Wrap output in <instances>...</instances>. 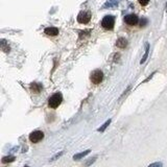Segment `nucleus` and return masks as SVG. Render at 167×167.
I'll list each match as a JSON object with an SVG mask.
<instances>
[{
  "mask_svg": "<svg viewBox=\"0 0 167 167\" xmlns=\"http://www.w3.org/2000/svg\"><path fill=\"white\" fill-rule=\"evenodd\" d=\"M63 101V96L61 93H55L52 96H50V98L48 99V106L51 109H57V108L62 104Z\"/></svg>",
  "mask_w": 167,
  "mask_h": 167,
  "instance_id": "obj_1",
  "label": "nucleus"
},
{
  "mask_svg": "<svg viewBox=\"0 0 167 167\" xmlns=\"http://www.w3.org/2000/svg\"><path fill=\"white\" fill-rule=\"evenodd\" d=\"M114 24H115V18L113 17V16H106L102 19V21H101V26L104 29H108V30L113 29Z\"/></svg>",
  "mask_w": 167,
  "mask_h": 167,
  "instance_id": "obj_2",
  "label": "nucleus"
},
{
  "mask_svg": "<svg viewBox=\"0 0 167 167\" xmlns=\"http://www.w3.org/2000/svg\"><path fill=\"white\" fill-rule=\"evenodd\" d=\"M104 79V72L101 71V70L97 69V70H94V71L91 73V81L93 84H95V85H98V84H100Z\"/></svg>",
  "mask_w": 167,
  "mask_h": 167,
  "instance_id": "obj_3",
  "label": "nucleus"
},
{
  "mask_svg": "<svg viewBox=\"0 0 167 167\" xmlns=\"http://www.w3.org/2000/svg\"><path fill=\"white\" fill-rule=\"evenodd\" d=\"M90 19H91V13L88 12V11H83V12L79 13L77 16V21L81 24L89 23Z\"/></svg>",
  "mask_w": 167,
  "mask_h": 167,
  "instance_id": "obj_4",
  "label": "nucleus"
},
{
  "mask_svg": "<svg viewBox=\"0 0 167 167\" xmlns=\"http://www.w3.org/2000/svg\"><path fill=\"white\" fill-rule=\"evenodd\" d=\"M43 138H44V133L42 131H35V132L30 133V135H29V140L32 143H38V142H40Z\"/></svg>",
  "mask_w": 167,
  "mask_h": 167,
  "instance_id": "obj_5",
  "label": "nucleus"
},
{
  "mask_svg": "<svg viewBox=\"0 0 167 167\" xmlns=\"http://www.w3.org/2000/svg\"><path fill=\"white\" fill-rule=\"evenodd\" d=\"M124 21H125V23L129 24V25H136V24L138 23V17L134 14H131V15H127L124 17Z\"/></svg>",
  "mask_w": 167,
  "mask_h": 167,
  "instance_id": "obj_6",
  "label": "nucleus"
},
{
  "mask_svg": "<svg viewBox=\"0 0 167 167\" xmlns=\"http://www.w3.org/2000/svg\"><path fill=\"white\" fill-rule=\"evenodd\" d=\"M45 34L50 37H55L59 34V29L57 27H47L45 28Z\"/></svg>",
  "mask_w": 167,
  "mask_h": 167,
  "instance_id": "obj_7",
  "label": "nucleus"
},
{
  "mask_svg": "<svg viewBox=\"0 0 167 167\" xmlns=\"http://www.w3.org/2000/svg\"><path fill=\"white\" fill-rule=\"evenodd\" d=\"M116 45H117V47H119V48H124V47H127V41L125 40L124 38H120V39L117 40Z\"/></svg>",
  "mask_w": 167,
  "mask_h": 167,
  "instance_id": "obj_8",
  "label": "nucleus"
},
{
  "mask_svg": "<svg viewBox=\"0 0 167 167\" xmlns=\"http://www.w3.org/2000/svg\"><path fill=\"white\" fill-rule=\"evenodd\" d=\"M89 153H90V149H87V150H85V152H83V153L76 154V155L73 156V160L77 161V160H79V159L84 158V157H86V156L88 155Z\"/></svg>",
  "mask_w": 167,
  "mask_h": 167,
  "instance_id": "obj_9",
  "label": "nucleus"
},
{
  "mask_svg": "<svg viewBox=\"0 0 167 167\" xmlns=\"http://www.w3.org/2000/svg\"><path fill=\"white\" fill-rule=\"evenodd\" d=\"M30 89L34 93H40V91L42 90V86L40 84H32L30 85Z\"/></svg>",
  "mask_w": 167,
  "mask_h": 167,
  "instance_id": "obj_10",
  "label": "nucleus"
},
{
  "mask_svg": "<svg viewBox=\"0 0 167 167\" xmlns=\"http://www.w3.org/2000/svg\"><path fill=\"white\" fill-rule=\"evenodd\" d=\"M118 4V0H108L107 3L104 4V9H108V7H113V6H116Z\"/></svg>",
  "mask_w": 167,
  "mask_h": 167,
  "instance_id": "obj_11",
  "label": "nucleus"
},
{
  "mask_svg": "<svg viewBox=\"0 0 167 167\" xmlns=\"http://www.w3.org/2000/svg\"><path fill=\"white\" fill-rule=\"evenodd\" d=\"M148 52H149V44L146 43V44H145V53H144L143 58L141 59V62H140V63H141V64H143L144 62L146 61L147 57H148Z\"/></svg>",
  "mask_w": 167,
  "mask_h": 167,
  "instance_id": "obj_12",
  "label": "nucleus"
},
{
  "mask_svg": "<svg viewBox=\"0 0 167 167\" xmlns=\"http://www.w3.org/2000/svg\"><path fill=\"white\" fill-rule=\"evenodd\" d=\"M111 123V119H109V120L108 121H106V122H104V124H102V125H101L100 127H99V129H98V132H104V130H106V129H107L108 127H109V124Z\"/></svg>",
  "mask_w": 167,
  "mask_h": 167,
  "instance_id": "obj_13",
  "label": "nucleus"
},
{
  "mask_svg": "<svg viewBox=\"0 0 167 167\" xmlns=\"http://www.w3.org/2000/svg\"><path fill=\"white\" fill-rule=\"evenodd\" d=\"M5 44H6L5 40H2V41H1V49H2V50L4 52H9V45L6 46Z\"/></svg>",
  "mask_w": 167,
  "mask_h": 167,
  "instance_id": "obj_14",
  "label": "nucleus"
},
{
  "mask_svg": "<svg viewBox=\"0 0 167 167\" xmlns=\"http://www.w3.org/2000/svg\"><path fill=\"white\" fill-rule=\"evenodd\" d=\"M15 160L14 156H9V157H4L2 159V163H9V162H13Z\"/></svg>",
  "mask_w": 167,
  "mask_h": 167,
  "instance_id": "obj_15",
  "label": "nucleus"
},
{
  "mask_svg": "<svg viewBox=\"0 0 167 167\" xmlns=\"http://www.w3.org/2000/svg\"><path fill=\"white\" fill-rule=\"evenodd\" d=\"M95 160H96V157H94V158H92V159H90L89 161L87 162V163H86V164H85V165H86V166H90V165L93 164V163L95 162Z\"/></svg>",
  "mask_w": 167,
  "mask_h": 167,
  "instance_id": "obj_16",
  "label": "nucleus"
},
{
  "mask_svg": "<svg viewBox=\"0 0 167 167\" xmlns=\"http://www.w3.org/2000/svg\"><path fill=\"white\" fill-rule=\"evenodd\" d=\"M62 155H63V152H61L60 154H57V155H55V157H52V158L50 159V161H55V160H57L58 158H60V157H61Z\"/></svg>",
  "mask_w": 167,
  "mask_h": 167,
  "instance_id": "obj_17",
  "label": "nucleus"
},
{
  "mask_svg": "<svg viewBox=\"0 0 167 167\" xmlns=\"http://www.w3.org/2000/svg\"><path fill=\"white\" fill-rule=\"evenodd\" d=\"M148 167H162V163H159V162H157V163H153V164H150Z\"/></svg>",
  "mask_w": 167,
  "mask_h": 167,
  "instance_id": "obj_18",
  "label": "nucleus"
},
{
  "mask_svg": "<svg viewBox=\"0 0 167 167\" xmlns=\"http://www.w3.org/2000/svg\"><path fill=\"white\" fill-rule=\"evenodd\" d=\"M139 3L141 4V5H146L147 3L149 2V0H138Z\"/></svg>",
  "mask_w": 167,
  "mask_h": 167,
  "instance_id": "obj_19",
  "label": "nucleus"
},
{
  "mask_svg": "<svg viewBox=\"0 0 167 167\" xmlns=\"http://www.w3.org/2000/svg\"><path fill=\"white\" fill-rule=\"evenodd\" d=\"M146 23H147L146 19H143V20H141V26H144Z\"/></svg>",
  "mask_w": 167,
  "mask_h": 167,
  "instance_id": "obj_20",
  "label": "nucleus"
},
{
  "mask_svg": "<svg viewBox=\"0 0 167 167\" xmlns=\"http://www.w3.org/2000/svg\"><path fill=\"white\" fill-rule=\"evenodd\" d=\"M166 12H167V3H166Z\"/></svg>",
  "mask_w": 167,
  "mask_h": 167,
  "instance_id": "obj_21",
  "label": "nucleus"
}]
</instances>
